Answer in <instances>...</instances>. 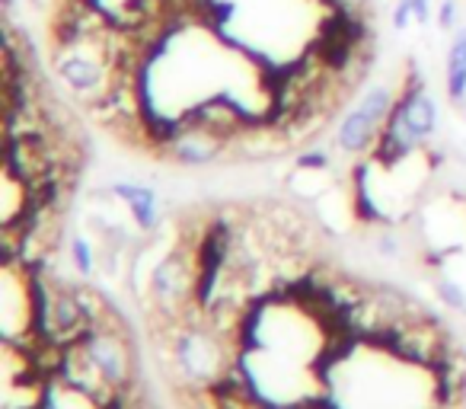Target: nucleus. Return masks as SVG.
<instances>
[{
	"mask_svg": "<svg viewBox=\"0 0 466 409\" xmlns=\"http://www.w3.org/2000/svg\"><path fill=\"white\" fill-rule=\"evenodd\" d=\"M169 330L167 362L173 364V377L182 390H214L224 381L227 368L240 358V352L208 323H169Z\"/></svg>",
	"mask_w": 466,
	"mask_h": 409,
	"instance_id": "nucleus-1",
	"label": "nucleus"
},
{
	"mask_svg": "<svg viewBox=\"0 0 466 409\" xmlns=\"http://www.w3.org/2000/svg\"><path fill=\"white\" fill-rule=\"evenodd\" d=\"M160 157L179 163V167H208V163H218L227 157V141L214 131L201 128V125H192L186 116H182V128L173 135V141L160 150Z\"/></svg>",
	"mask_w": 466,
	"mask_h": 409,
	"instance_id": "nucleus-2",
	"label": "nucleus"
},
{
	"mask_svg": "<svg viewBox=\"0 0 466 409\" xmlns=\"http://www.w3.org/2000/svg\"><path fill=\"white\" fill-rule=\"evenodd\" d=\"M109 189L116 192V199L128 209L131 221L137 224L141 234H157L163 224V205L160 195H157L154 186L147 182H135V179H116L109 182Z\"/></svg>",
	"mask_w": 466,
	"mask_h": 409,
	"instance_id": "nucleus-3",
	"label": "nucleus"
},
{
	"mask_svg": "<svg viewBox=\"0 0 466 409\" xmlns=\"http://www.w3.org/2000/svg\"><path fill=\"white\" fill-rule=\"evenodd\" d=\"M380 131H383V125L374 122V118H370L361 106H355V109L345 112L342 122H339L336 148L342 150V154H349V157L370 154V150H374V144H377V138H380Z\"/></svg>",
	"mask_w": 466,
	"mask_h": 409,
	"instance_id": "nucleus-4",
	"label": "nucleus"
},
{
	"mask_svg": "<svg viewBox=\"0 0 466 409\" xmlns=\"http://www.w3.org/2000/svg\"><path fill=\"white\" fill-rule=\"evenodd\" d=\"M444 84H447V97L451 103L466 106V26H460L453 33L451 46H447V58H444Z\"/></svg>",
	"mask_w": 466,
	"mask_h": 409,
	"instance_id": "nucleus-5",
	"label": "nucleus"
},
{
	"mask_svg": "<svg viewBox=\"0 0 466 409\" xmlns=\"http://www.w3.org/2000/svg\"><path fill=\"white\" fill-rule=\"evenodd\" d=\"M71 262L80 279H90V275L96 272V250H93V243L86 240L84 234L71 237Z\"/></svg>",
	"mask_w": 466,
	"mask_h": 409,
	"instance_id": "nucleus-6",
	"label": "nucleus"
},
{
	"mask_svg": "<svg viewBox=\"0 0 466 409\" xmlns=\"http://www.w3.org/2000/svg\"><path fill=\"white\" fill-rule=\"evenodd\" d=\"M374 250L383 256V260H400V256H402L400 237H396L393 230H377V237H374Z\"/></svg>",
	"mask_w": 466,
	"mask_h": 409,
	"instance_id": "nucleus-7",
	"label": "nucleus"
},
{
	"mask_svg": "<svg viewBox=\"0 0 466 409\" xmlns=\"http://www.w3.org/2000/svg\"><path fill=\"white\" fill-rule=\"evenodd\" d=\"M438 294L444 298L447 307H453V311L466 313V294L460 291V285H453L451 279H438Z\"/></svg>",
	"mask_w": 466,
	"mask_h": 409,
	"instance_id": "nucleus-8",
	"label": "nucleus"
},
{
	"mask_svg": "<svg viewBox=\"0 0 466 409\" xmlns=\"http://www.w3.org/2000/svg\"><path fill=\"white\" fill-rule=\"evenodd\" d=\"M438 29L444 33H457L460 29V4L457 0H444L438 7Z\"/></svg>",
	"mask_w": 466,
	"mask_h": 409,
	"instance_id": "nucleus-9",
	"label": "nucleus"
},
{
	"mask_svg": "<svg viewBox=\"0 0 466 409\" xmlns=\"http://www.w3.org/2000/svg\"><path fill=\"white\" fill-rule=\"evenodd\" d=\"M294 167H304V169H332V157L326 154V150H319V148H310V150H304V154H298Z\"/></svg>",
	"mask_w": 466,
	"mask_h": 409,
	"instance_id": "nucleus-10",
	"label": "nucleus"
},
{
	"mask_svg": "<svg viewBox=\"0 0 466 409\" xmlns=\"http://www.w3.org/2000/svg\"><path fill=\"white\" fill-rule=\"evenodd\" d=\"M409 23H415V14H412V7H409V0H400L393 7V29L396 33H406Z\"/></svg>",
	"mask_w": 466,
	"mask_h": 409,
	"instance_id": "nucleus-11",
	"label": "nucleus"
},
{
	"mask_svg": "<svg viewBox=\"0 0 466 409\" xmlns=\"http://www.w3.org/2000/svg\"><path fill=\"white\" fill-rule=\"evenodd\" d=\"M409 7H412L419 26H428V23H431V0H409Z\"/></svg>",
	"mask_w": 466,
	"mask_h": 409,
	"instance_id": "nucleus-12",
	"label": "nucleus"
}]
</instances>
